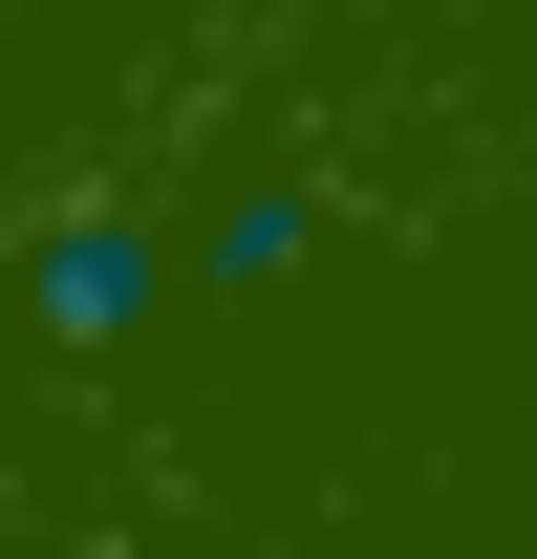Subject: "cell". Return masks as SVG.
<instances>
[{"label":"cell","instance_id":"2","mask_svg":"<svg viewBox=\"0 0 537 559\" xmlns=\"http://www.w3.org/2000/svg\"><path fill=\"white\" fill-rule=\"evenodd\" d=\"M323 259V194H215L194 237H172V280H215V301H259V280Z\"/></svg>","mask_w":537,"mask_h":559},{"label":"cell","instance_id":"1","mask_svg":"<svg viewBox=\"0 0 537 559\" xmlns=\"http://www.w3.org/2000/svg\"><path fill=\"white\" fill-rule=\"evenodd\" d=\"M0 301H22V345H65V366H130L151 323H172V237H151L130 194H65L44 237H22V280H0Z\"/></svg>","mask_w":537,"mask_h":559}]
</instances>
